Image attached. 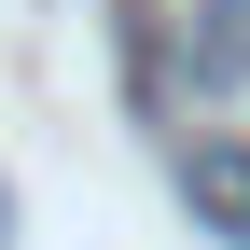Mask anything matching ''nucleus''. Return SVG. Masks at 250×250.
Wrapping results in <instances>:
<instances>
[{
    "label": "nucleus",
    "mask_w": 250,
    "mask_h": 250,
    "mask_svg": "<svg viewBox=\"0 0 250 250\" xmlns=\"http://www.w3.org/2000/svg\"><path fill=\"white\" fill-rule=\"evenodd\" d=\"M0 250H14V208H0Z\"/></svg>",
    "instance_id": "obj_2"
},
{
    "label": "nucleus",
    "mask_w": 250,
    "mask_h": 250,
    "mask_svg": "<svg viewBox=\"0 0 250 250\" xmlns=\"http://www.w3.org/2000/svg\"><path fill=\"white\" fill-rule=\"evenodd\" d=\"M181 195H195V223L223 236V250H250V153H236V139L181 153Z\"/></svg>",
    "instance_id": "obj_1"
}]
</instances>
